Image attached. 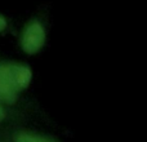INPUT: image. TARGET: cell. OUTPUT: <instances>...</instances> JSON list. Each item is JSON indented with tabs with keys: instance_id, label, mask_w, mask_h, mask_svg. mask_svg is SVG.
Returning a JSON list of instances; mask_svg holds the SVG:
<instances>
[{
	"instance_id": "cell-5",
	"label": "cell",
	"mask_w": 147,
	"mask_h": 142,
	"mask_svg": "<svg viewBox=\"0 0 147 142\" xmlns=\"http://www.w3.org/2000/svg\"><path fill=\"white\" fill-rule=\"evenodd\" d=\"M5 27H7V21L3 17H0V31H3Z\"/></svg>"
},
{
	"instance_id": "cell-4",
	"label": "cell",
	"mask_w": 147,
	"mask_h": 142,
	"mask_svg": "<svg viewBox=\"0 0 147 142\" xmlns=\"http://www.w3.org/2000/svg\"><path fill=\"white\" fill-rule=\"evenodd\" d=\"M17 141H23V142H47L52 141L48 137H43V136H34V135H20L16 137Z\"/></svg>"
},
{
	"instance_id": "cell-6",
	"label": "cell",
	"mask_w": 147,
	"mask_h": 142,
	"mask_svg": "<svg viewBox=\"0 0 147 142\" xmlns=\"http://www.w3.org/2000/svg\"><path fill=\"white\" fill-rule=\"evenodd\" d=\"M4 119V111H3V109H1V106H0V122Z\"/></svg>"
},
{
	"instance_id": "cell-3",
	"label": "cell",
	"mask_w": 147,
	"mask_h": 142,
	"mask_svg": "<svg viewBox=\"0 0 147 142\" xmlns=\"http://www.w3.org/2000/svg\"><path fill=\"white\" fill-rule=\"evenodd\" d=\"M14 71H16V79H17L20 89H25L30 84V80H31L30 69L26 66H21V65H14Z\"/></svg>"
},
{
	"instance_id": "cell-2",
	"label": "cell",
	"mask_w": 147,
	"mask_h": 142,
	"mask_svg": "<svg viewBox=\"0 0 147 142\" xmlns=\"http://www.w3.org/2000/svg\"><path fill=\"white\" fill-rule=\"evenodd\" d=\"M45 43V31L38 21H32L26 26L22 34V48L26 53L34 54L43 48Z\"/></svg>"
},
{
	"instance_id": "cell-1",
	"label": "cell",
	"mask_w": 147,
	"mask_h": 142,
	"mask_svg": "<svg viewBox=\"0 0 147 142\" xmlns=\"http://www.w3.org/2000/svg\"><path fill=\"white\" fill-rule=\"evenodd\" d=\"M18 87L14 65H0V101L13 103L17 98Z\"/></svg>"
}]
</instances>
